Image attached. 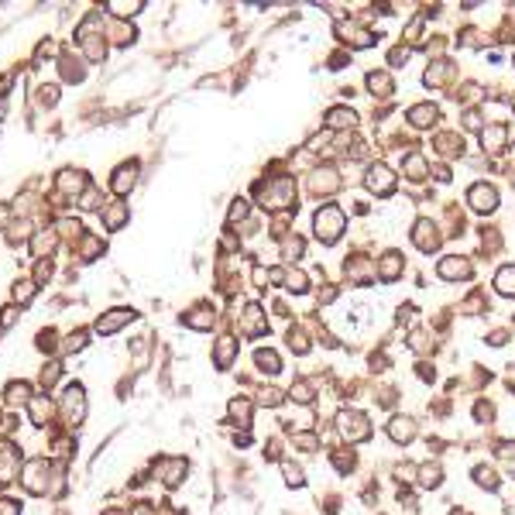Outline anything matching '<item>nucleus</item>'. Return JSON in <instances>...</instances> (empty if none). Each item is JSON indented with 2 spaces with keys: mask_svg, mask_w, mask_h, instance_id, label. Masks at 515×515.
<instances>
[{
  "mask_svg": "<svg viewBox=\"0 0 515 515\" xmlns=\"http://www.w3.org/2000/svg\"><path fill=\"white\" fill-rule=\"evenodd\" d=\"M368 90H371L375 97H382V100L392 97V76H388L385 69H382V73H368Z\"/></svg>",
  "mask_w": 515,
  "mask_h": 515,
  "instance_id": "nucleus-28",
  "label": "nucleus"
},
{
  "mask_svg": "<svg viewBox=\"0 0 515 515\" xmlns=\"http://www.w3.org/2000/svg\"><path fill=\"white\" fill-rule=\"evenodd\" d=\"M285 285H289L292 292H299V296L309 289V282H306V275H303V272H285Z\"/></svg>",
  "mask_w": 515,
  "mask_h": 515,
  "instance_id": "nucleus-43",
  "label": "nucleus"
},
{
  "mask_svg": "<svg viewBox=\"0 0 515 515\" xmlns=\"http://www.w3.org/2000/svg\"><path fill=\"white\" fill-rule=\"evenodd\" d=\"M138 11H141V4H138V0H134V4H128V0H117V4H110V14H114V18H134V14H138Z\"/></svg>",
  "mask_w": 515,
  "mask_h": 515,
  "instance_id": "nucleus-41",
  "label": "nucleus"
},
{
  "mask_svg": "<svg viewBox=\"0 0 515 515\" xmlns=\"http://www.w3.org/2000/svg\"><path fill=\"white\" fill-rule=\"evenodd\" d=\"M323 124H327L330 131L354 128V124H358V114H354L351 107H330V110H327V117H323Z\"/></svg>",
  "mask_w": 515,
  "mask_h": 515,
  "instance_id": "nucleus-20",
  "label": "nucleus"
},
{
  "mask_svg": "<svg viewBox=\"0 0 515 515\" xmlns=\"http://www.w3.org/2000/svg\"><path fill=\"white\" fill-rule=\"evenodd\" d=\"M330 464H334V471L347 474V471L354 467V450H351V447H337V450H330Z\"/></svg>",
  "mask_w": 515,
  "mask_h": 515,
  "instance_id": "nucleus-32",
  "label": "nucleus"
},
{
  "mask_svg": "<svg viewBox=\"0 0 515 515\" xmlns=\"http://www.w3.org/2000/svg\"><path fill=\"white\" fill-rule=\"evenodd\" d=\"M11 426H14V423H11V419H7V416H4V412H0V433H7V430H11Z\"/></svg>",
  "mask_w": 515,
  "mask_h": 515,
  "instance_id": "nucleus-60",
  "label": "nucleus"
},
{
  "mask_svg": "<svg viewBox=\"0 0 515 515\" xmlns=\"http://www.w3.org/2000/svg\"><path fill=\"white\" fill-rule=\"evenodd\" d=\"M402 169H406L409 179H423V176H426V158H423L419 152H412V154L402 158Z\"/></svg>",
  "mask_w": 515,
  "mask_h": 515,
  "instance_id": "nucleus-33",
  "label": "nucleus"
},
{
  "mask_svg": "<svg viewBox=\"0 0 515 515\" xmlns=\"http://www.w3.org/2000/svg\"><path fill=\"white\" fill-rule=\"evenodd\" d=\"M292 200H296V182L289 176H272L268 182L258 186V203L268 210H285V206H292Z\"/></svg>",
  "mask_w": 515,
  "mask_h": 515,
  "instance_id": "nucleus-1",
  "label": "nucleus"
},
{
  "mask_svg": "<svg viewBox=\"0 0 515 515\" xmlns=\"http://www.w3.org/2000/svg\"><path fill=\"white\" fill-rule=\"evenodd\" d=\"M134 316H138L134 309H110V313H103L100 320H97V330H100L103 337H107V334H117V330H121L124 323H131Z\"/></svg>",
  "mask_w": 515,
  "mask_h": 515,
  "instance_id": "nucleus-13",
  "label": "nucleus"
},
{
  "mask_svg": "<svg viewBox=\"0 0 515 515\" xmlns=\"http://www.w3.org/2000/svg\"><path fill=\"white\" fill-rule=\"evenodd\" d=\"M31 395H35V392H28L25 382H11V385H7V402H11L14 409H18V406H28Z\"/></svg>",
  "mask_w": 515,
  "mask_h": 515,
  "instance_id": "nucleus-34",
  "label": "nucleus"
},
{
  "mask_svg": "<svg viewBox=\"0 0 515 515\" xmlns=\"http://www.w3.org/2000/svg\"><path fill=\"white\" fill-rule=\"evenodd\" d=\"M134 179H138V162H124V165L114 172V179H110V189H114L117 196H124V193H131Z\"/></svg>",
  "mask_w": 515,
  "mask_h": 515,
  "instance_id": "nucleus-21",
  "label": "nucleus"
},
{
  "mask_svg": "<svg viewBox=\"0 0 515 515\" xmlns=\"http://www.w3.org/2000/svg\"><path fill=\"white\" fill-rule=\"evenodd\" d=\"M337 35L344 38V42H351L354 49H368V45H375V35H368L360 25H354V21H340L337 25Z\"/></svg>",
  "mask_w": 515,
  "mask_h": 515,
  "instance_id": "nucleus-16",
  "label": "nucleus"
},
{
  "mask_svg": "<svg viewBox=\"0 0 515 515\" xmlns=\"http://www.w3.org/2000/svg\"><path fill=\"white\" fill-rule=\"evenodd\" d=\"M440 121V107L437 103H416L409 110V124L412 128H433Z\"/></svg>",
  "mask_w": 515,
  "mask_h": 515,
  "instance_id": "nucleus-18",
  "label": "nucleus"
},
{
  "mask_svg": "<svg viewBox=\"0 0 515 515\" xmlns=\"http://www.w3.org/2000/svg\"><path fill=\"white\" fill-rule=\"evenodd\" d=\"M35 289H38V285H35V282H18V285H14V299H18V303L25 306V303H31V296H35Z\"/></svg>",
  "mask_w": 515,
  "mask_h": 515,
  "instance_id": "nucleus-44",
  "label": "nucleus"
},
{
  "mask_svg": "<svg viewBox=\"0 0 515 515\" xmlns=\"http://www.w3.org/2000/svg\"><path fill=\"white\" fill-rule=\"evenodd\" d=\"M474 481L481 485V488H498V474L491 471V467H474Z\"/></svg>",
  "mask_w": 515,
  "mask_h": 515,
  "instance_id": "nucleus-39",
  "label": "nucleus"
},
{
  "mask_svg": "<svg viewBox=\"0 0 515 515\" xmlns=\"http://www.w3.org/2000/svg\"><path fill=\"white\" fill-rule=\"evenodd\" d=\"M409 347H412V351H419V354H426V351H433V340L423 334V330H412V334H409Z\"/></svg>",
  "mask_w": 515,
  "mask_h": 515,
  "instance_id": "nucleus-42",
  "label": "nucleus"
},
{
  "mask_svg": "<svg viewBox=\"0 0 515 515\" xmlns=\"http://www.w3.org/2000/svg\"><path fill=\"white\" fill-rule=\"evenodd\" d=\"M83 206H86V210L100 206V200H97V193H93V189H86V193H83Z\"/></svg>",
  "mask_w": 515,
  "mask_h": 515,
  "instance_id": "nucleus-56",
  "label": "nucleus"
},
{
  "mask_svg": "<svg viewBox=\"0 0 515 515\" xmlns=\"http://www.w3.org/2000/svg\"><path fill=\"white\" fill-rule=\"evenodd\" d=\"M282 471H285V485H289V488H303V485H306L303 467H296V464H282Z\"/></svg>",
  "mask_w": 515,
  "mask_h": 515,
  "instance_id": "nucleus-38",
  "label": "nucleus"
},
{
  "mask_svg": "<svg viewBox=\"0 0 515 515\" xmlns=\"http://www.w3.org/2000/svg\"><path fill=\"white\" fill-rule=\"evenodd\" d=\"M100 237H93V234H86V237H83V258H97L100 255Z\"/></svg>",
  "mask_w": 515,
  "mask_h": 515,
  "instance_id": "nucleus-45",
  "label": "nucleus"
},
{
  "mask_svg": "<svg viewBox=\"0 0 515 515\" xmlns=\"http://www.w3.org/2000/svg\"><path fill=\"white\" fill-rule=\"evenodd\" d=\"M495 457H498V464H502V471L515 474V443H502V447L495 450Z\"/></svg>",
  "mask_w": 515,
  "mask_h": 515,
  "instance_id": "nucleus-37",
  "label": "nucleus"
},
{
  "mask_svg": "<svg viewBox=\"0 0 515 515\" xmlns=\"http://www.w3.org/2000/svg\"><path fill=\"white\" fill-rule=\"evenodd\" d=\"M474 416H478L481 423H488L491 416H495V406H491V402H478V406H474Z\"/></svg>",
  "mask_w": 515,
  "mask_h": 515,
  "instance_id": "nucleus-52",
  "label": "nucleus"
},
{
  "mask_svg": "<svg viewBox=\"0 0 515 515\" xmlns=\"http://www.w3.org/2000/svg\"><path fill=\"white\" fill-rule=\"evenodd\" d=\"M467 203H471V210H478V213H495L498 210V189L488 186V182H478V186H471Z\"/></svg>",
  "mask_w": 515,
  "mask_h": 515,
  "instance_id": "nucleus-5",
  "label": "nucleus"
},
{
  "mask_svg": "<svg viewBox=\"0 0 515 515\" xmlns=\"http://www.w3.org/2000/svg\"><path fill=\"white\" fill-rule=\"evenodd\" d=\"M11 224V210L7 206H0V227H7Z\"/></svg>",
  "mask_w": 515,
  "mask_h": 515,
  "instance_id": "nucleus-59",
  "label": "nucleus"
},
{
  "mask_svg": "<svg viewBox=\"0 0 515 515\" xmlns=\"http://www.w3.org/2000/svg\"><path fill=\"white\" fill-rule=\"evenodd\" d=\"M49 279H52V261L42 258V261H38V268H35V282H49Z\"/></svg>",
  "mask_w": 515,
  "mask_h": 515,
  "instance_id": "nucleus-51",
  "label": "nucleus"
},
{
  "mask_svg": "<svg viewBox=\"0 0 515 515\" xmlns=\"http://www.w3.org/2000/svg\"><path fill=\"white\" fill-rule=\"evenodd\" d=\"M83 172H76V169H66V172H59V179H55V186H59V193H66V196H76L79 189H83Z\"/></svg>",
  "mask_w": 515,
  "mask_h": 515,
  "instance_id": "nucleus-27",
  "label": "nucleus"
},
{
  "mask_svg": "<svg viewBox=\"0 0 515 515\" xmlns=\"http://www.w3.org/2000/svg\"><path fill=\"white\" fill-rule=\"evenodd\" d=\"M378 279H385V282H395L399 275H402V268H406V258L399 255V251H385V255L378 258Z\"/></svg>",
  "mask_w": 515,
  "mask_h": 515,
  "instance_id": "nucleus-17",
  "label": "nucleus"
},
{
  "mask_svg": "<svg viewBox=\"0 0 515 515\" xmlns=\"http://www.w3.org/2000/svg\"><path fill=\"white\" fill-rule=\"evenodd\" d=\"M412 244L419 248V251H437L440 244V231L433 220H416V227H412Z\"/></svg>",
  "mask_w": 515,
  "mask_h": 515,
  "instance_id": "nucleus-11",
  "label": "nucleus"
},
{
  "mask_svg": "<svg viewBox=\"0 0 515 515\" xmlns=\"http://www.w3.org/2000/svg\"><path fill=\"white\" fill-rule=\"evenodd\" d=\"M292 443H296V447H299V450H306V454H313V450H316V443H320V440L313 437V433H296V440H292Z\"/></svg>",
  "mask_w": 515,
  "mask_h": 515,
  "instance_id": "nucleus-47",
  "label": "nucleus"
},
{
  "mask_svg": "<svg viewBox=\"0 0 515 515\" xmlns=\"http://www.w3.org/2000/svg\"><path fill=\"white\" fill-rule=\"evenodd\" d=\"M344 62H347V55H344V52H337L334 59H330V66H334V69H340V66H344Z\"/></svg>",
  "mask_w": 515,
  "mask_h": 515,
  "instance_id": "nucleus-58",
  "label": "nucleus"
},
{
  "mask_svg": "<svg viewBox=\"0 0 515 515\" xmlns=\"http://www.w3.org/2000/svg\"><path fill=\"white\" fill-rule=\"evenodd\" d=\"M52 244H55V231H38L35 237H31V251L42 255V258L52 251Z\"/></svg>",
  "mask_w": 515,
  "mask_h": 515,
  "instance_id": "nucleus-36",
  "label": "nucleus"
},
{
  "mask_svg": "<svg viewBox=\"0 0 515 515\" xmlns=\"http://www.w3.org/2000/svg\"><path fill=\"white\" fill-rule=\"evenodd\" d=\"M227 412H231V419L237 423V426H244V430H248V426H251V419H255V416H251V412H255V402H251V399H244V395H237V399H231Z\"/></svg>",
  "mask_w": 515,
  "mask_h": 515,
  "instance_id": "nucleus-22",
  "label": "nucleus"
},
{
  "mask_svg": "<svg viewBox=\"0 0 515 515\" xmlns=\"http://www.w3.org/2000/svg\"><path fill=\"white\" fill-rule=\"evenodd\" d=\"M388 59H392V66H406V59H409V49H392V52H388Z\"/></svg>",
  "mask_w": 515,
  "mask_h": 515,
  "instance_id": "nucleus-54",
  "label": "nucleus"
},
{
  "mask_svg": "<svg viewBox=\"0 0 515 515\" xmlns=\"http://www.w3.org/2000/svg\"><path fill=\"white\" fill-rule=\"evenodd\" d=\"M423 79H426V86H430V90H433V86H437V90L450 86V79H454V62H450V59H437V62L426 69V76H423Z\"/></svg>",
  "mask_w": 515,
  "mask_h": 515,
  "instance_id": "nucleus-14",
  "label": "nucleus"
},
{
  "mask_svg": "<svg viewBox=\"0 0 515 515\" xmlns=\"http://www.w3.org/2000/svg\"><path fill=\"white\" fill-rule=\"evenodd\" d=\"M337 433L347 440V447L351 443H364V440L371 437V423H368V416L364 412H340L337 416Z\"/></svg>",
  "mask_w": 515,
  "mask_h": 515,
  "instance_id": "nucleus-4",
  "label": "nucleus"
},
{
  "mask_svg": "<svg viewBox=\"0 0 515 515\" xmlns=\"http://www.w3.org/2000/svg\"><path fill=\"white\" fill-rule=\"evenodd\" d=\"M217 368H231V360H234V354H237V337L234 334H224L220 340H217Z\"/></svg>",
  "mask_w": 515,
  "mask_h": 515,
  "instance_id": "nucleus-26",
  "label": "nucleus"
},
{
  "mask_svg": "<svg viewBox=\"0 0 515 515\" xmlns=\"http://www.w3.org/2000/svg\"><path fill=\"white\" fill-rule=\"evenodd\" d=\"M437 272L440 279H447V282H464V279H471V261L461 255H447L437 265Z\"/></svg>",
  "mask_w": 515,
  "mask_h": 515,
  "instance_id": "nucleus-9",
  "label": "nucleus"
},
{
  "mask_svg": "<svg viewBox=\"0 0 515 515\" xmlns=\"http://www.w3.org/2000/svg\"><path fill=\"white\" fill-rule=\"evenodd\" d=\"M364 186H368L375 196H388V193H395V176H392L388 165H371L368 176H364Z\"/></svg>",
  "mask_w": 515,
  "mask_h": 515,
  "instance_id": "nucleus-8",
  "label": "nucleus"
},
{
  "mask_svg": "<svg viewBox=\"0 0 515 515\" xmlns=\"http://www.w3.org/2000/svg\"><path fill=\"white\" fill-rule=\"evenodd\" d=\"M131 515H158V512H154L152 502H138V505L131 509Z\"/></svg>",
  "mask_w": 515,
  "mask_h": 515,
  "instance_id": "nucleus-55",
  "label": "nucleus"
},
{
  "mask_svg": "<svg viewBox=\"0 0 515 515\" xmlns=\"http://www.w3.org/2000/svg\"><path fill=\"white\" fill-rule=\"evenodd\" d=\"M186 467H189V464L182 461V457H162L154 474L162 478V485H165V488H179L182 481H186Z\"/></svg>",
  "mask_w": 515,
  "mask_h": 515,
  "instance_id": "nucleus-7",
  "label": "nucleus"
},
{
  "mask_svg": "<svg viewBox=\"0 0 515 515\" xmlns=\"http://www.w3.org/2000/svg\"><path fill=\"white\" fill-rule=\"evenodd\" d=\"M313 231L323 244H334L337 237L344 234V210L334 203H327L323 210H316V220H313Z\"/></svg>",
  "mask_w": 515,
  "mask_h": 515,
  "instance_id": "nucleus-3",
  "label": "nucleus"
},
{
  "mask_svg": "<svg viewBox=\"0 0 515 515\" xmlns=\"http://www.w3.org/2000/svg\"><path fill=\"white\" fill-rule=\"evenodd\" d=\"M495 289H498L502 296H515V265L498 268V275H495Z\"/></svg>",
  "mask_w": 515,
  "mask_h": 515,
  "instance_id": "nucleus-30",
  "label": "nucleus"
},
{
  "mask_svg": "<svg viewBox=\"0 0 515 515\" xmlns=\"http://www.w3.org/2000/svg\"><path fill=\"white\" fill-rule=\"evenodd\" d=\"M55 471H59V467H52L45 457L28 461V467L21 471V485H25V491H31V495H52V478H55Z\"/></svg>",
  "mask_w": 515,
  "mask_h": 515,
  "instance_id": "nucleus-2",
  "label": "nucleus"
},
{
  "mask_svg": "<svg viewBox=\"0 0 515 515\" xmlns=\"http://www.w3.org/2000/svg\"><path fill=\"white\" fill-rule=\"evenodd\" d=\"M18 309H21V306H11V309H4V313H0V323H4V327H7V323H14V316H18Z\"/></svg>",
  "mask_w": 515,
  "mask_h": 515,
  "instance_id": "nucleus-57",
  "label": "nucleus"
},
{
  "mask_svg": "<svg viewBox=\"0 0 515 515\" xmlns=\"http://www.w3.org/2000/svg\"><path fill=\"white\" fill-rule=\"evenodd\" d=\"M124 220H128V203H124V200H114L110 206H103V224H107L110 231L124 227Z\"/></svg>",
  "mask_w": 515,
  "mask_h": 515,
  "instance_id": "nucleus-25",
  "label": "nucleus"
},
{
  "mask_svg": "<svg viewBox=\"0 0 515 515\" xmlns=\"http://www.w3.org/2000/svg\"><path fill=\"white\" fill-rule=\"evenodd\" d=\"M416 481L423 485V488H440L443 485V467L440 464H423V467H416Z\"/></svg>",
  "mask_w": 515,
  "mask_h": 515,
  "instance_id": "nucleus-24",
  "label": "nucleus"
},
{
  "mask_svg": "<svg viewBox=\"0 0 515 515\" xmlns=\"http://www.w3.org/2000/svg\"><path fill=\"white\" fill-rule=\"evenodd\" d=\"M303 248H306V241H303V237H299V234H296V237H289V241H285V255H303Z\"/></svg>",
  "mask_w": 515,
  "mask_h": 515,
  "instance_id": "nucleus-49",
  "label": "nucleus"
},
{
  "mask_svg": "<svg viewBox=\"0 0 515 515\" xmlns=\"http://www.w3.org/2000/svg\"><path fill=\"white\" fill-rule=\"evenodd\" d=\"M505 138H509V124H488V128L481 131V145H485L488 154L502 152L505 148Z\"/></svg>",
  "mask_w": 515,
  "mask_h": 515,
  "instance_id": "nucleus-19",
  "label": "nucleus"
},
{
  "mask_svg": "<svg viewBox=\"0 0 515 515\" xmlns=\"http://www.w3.org/2000/svg\"><path fill=\"white\" fill-rule=\"evenodd\" d=\"M512 107H515V100H512Z\"/></svg>",
  "mask_w": 515,
  "mask_h": 515,
  "instance_id": "nucleus-62",
  "label": "nucleus"
},
{
  "mask_svg": "<svg viewBox=\"0 0 515 515\" xmlns=\"http://www.w3.org/2000/svg\"><path fill=\"white\" fill-rule=\"evenodd\" d=\"M25 409H28V416H31V423H35V426H49L52 416H55V406H52V399L45 395V392H35Z\"/></svg>",
  "mask_w": 515,
  "mask_h": 515,
  "instance_id": "nucleus-10",
  "label": "nucleus"
},
{
  "mask_svg": "<svg viewBox=\"0 0 515 515\" xmlns=\"http://www.w3.org/2000/svg\"><path fill=\"white\" fill-rule=\"evenodd\" d=\"M55 378H59V360L49 364V368L42 371V385H55Z\"/></svg>",
  "mask_w": 515,
  "mask_h": 515,
  "instance_id": "nucleus-53",
  "label": "nucleus"
},
{
  "mask_svg": "<svg viewBox=\"0 0 515 515\" xmlns=\"http://www.w3.org/2000/svg\"><path fill=\"white\" fill-rule=\"evenodd\" d=\"M182 323H186V327H193V330H210V327H213V309H196V313H186V316H182Z\"/></svg>",
  "mask_w": 515,
  "mask_h": 515,
  "instance_id": "nucleus-31",
  "label": "nucleus"
},
{
  "mask_svg": "<svg viewBox=\"0 0 515 515\" xmlns=\"http://www.w3.org/2000/svg\"><path fill=\"white\" fill-rule=\"evenodd\" d=\"M255 360H258V368H261V371H268V375H279V371H282V360H279L275 351H258Z\"/></svg>",
  "mask_w": 515,
  "mask_h": 515,
  "instance_id": "nucleus-35",
  "label": "nucleus"
},
{
  "mask_svg": "<svg viewBox=\"0 0 515 515\" xmlns=\"http://www.w3.org/2000/svg\"><path fill=\"white\" fill-rule=\"evenodd\" d=\"M241 330L248 337H261L268 330V327H265V313H261L258 303H248V306H244V313H241Z\"/></svg>",
  "mask_w": 515,
  "mask_h": 515,
  "instance_id": "nucleus-15",
  "label": "nucleus"
},
{
  "mask_svg": "<svg viewBox=\"0 0 515 515\" xmlns=\"http://www.w3.org/2000/svg\"><path fill=\"white\" fill-rule=\"evenodd\" d=\"M107 515H124V512H107Z\"/></svg>",
  "mask_w": 515,
  "mask_h": 515,
  "instance_id": "nucleus-61",
  "label": "nucleus"
},
{
  "mask_svg": "<svg viewBox=\"0 0 515 515\" xmlns=\"http://www.w3.org/2000/svg\"><path fill=\"white\" fill-rule=\"evenodd\" d=\"M62 416H66V423H83V416H86V395H83V388L79 385H69L62 392Z\"/></svg>",
  "mask_w": 515,
  "mask_h": 515,
  "instance_id": "nucleus-6",
  "label": "nucleus"
},
{
  "mask_svg": "<svg viewBox=\"0 0 515 515\" xmlns=\"http://www.w3.org/2000/svg\"><path fill=\"white\" fill-rule=\"evenodd\" d=\"M388 437L395 440V443H409L416 437V423L406 419V416H395L392 423H388Z\"/></svg>",
  "mask_w": 515,
  "mask_h": 515,
  "instance_id": "nucleus-23",
  "label": "nucleus"
},
{
  "mask_svg": "<svg viewBox=\"0 0 515 515\" xmlns=\"http://www.w3.org/2000/svg\"><path fill=\"white\" fill-rule=\"evenodd\" d=\"M258 402H261V406H279V402H282V392H275V388H261V392H258Z\"/></svg>",
  "mask_w": 515,
  "mask_h": 515,
  "instance_id": "nucleus-46",
  "label": "nucleus"
},
{
  "mask_svg": "<svg viewBox=\"0 0 515 515\" xmlns=\"http://www.w3.org/2000/svg\"><path fill=\"white\" fill-rule=\"evenodd\" d=\"M289 399H292V402H299V406H309V402L316 399V388H313L309 378H299V382L292 385V392H289Z\"/></svg>",
  "mask_w": 515,
  "mask_h": 515,
  "instance_id": "nucleus-29",
  "label": "nucleus"
},
{
  "mask_svg": "<svg viewBox=\"0 0 515 515\" xmlns=\"http://www.w3.org/2000/svg\"><path fill=\"white\" fill-rule=\"evenodd\" d=\"M285 340H289V347H292L296 354H306V351H309V337L303 334V330H296V327L289 330V337H285Z\"/></svg>",
  "mask_w": 515,
  "mask_h": 515,
  "instance_id": "nucleus-40",
  "label": "nucleus"
},
{
  "mask_svg": "<svg viewBox=\"0 0 515 515\" xmlns=\"http://www.w3.org/2000/svg\"><path fill=\"white\" fill-rule=\"evenodd\" d=\"M21 471V450L14 443H4L0 447V485L14 481V474Z\"/></svg>",
  "mask_w": 515,
  "mask_h": 515,
  "instance_id": "nucleus-12",
  "label": "nucleus"
},
{
  "mask_svg": "<svg viewBox=\"0 0 515 515\" xmlns=\"http://www.w3.org/2000/svg\"><path fill=\"white\" fill-rule=\"evenodd\" d=\"M0 515H21V502L18 498H0Z\"/></svg>",
  "mask_w": 515,
  "mask_h": 515,
  "instance_id": "nucleus-50",
  "label": "nucleus"
},
{
  "mask_svg": "<svg viewBox=\"0 0 515 515\" xmlns=\"http://www.w3.org/2000/svg\"><path fill=\"white\" fill-rule=\"evenodd\" d=\"M244 217H248V203H244V200H234L231 213H227V224H237V220H244Z\"/></svg>",
  "mask_w": 515,
  "mask_h": 515,
  "instance_id": "nucleus-48",
  "label": "nucleus"
}]
</instances>
